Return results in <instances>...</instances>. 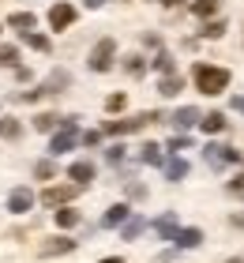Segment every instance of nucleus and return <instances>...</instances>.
I'll return each instance as SVG.
<instances>
[{"label": "nucleus", "instance_id": "2f4dec72", "mask_svg": "<svg viewBox=\"0 0 244 263\" xmlns=\"http://www.w3.org/2000/svg\"><path fill=\"white\" fill-rule=\"evenodd\" d=\"M229 192H233V196H244V177H237V181H229Z\"/></svg>", "mask_w": 244, "mask_h": 263}, {"label": "nucleus", "instance_id": "39448f33", "mask_svg": "<svg viewBox=\"0 0 244 263\" xmlns=\"http://www.w3.org/2000/svg\"><path fill=\"white\" fill-rule=\"evenodd\" d=\"M76 199V184H57V188H45L42 192V203L45 207H60V203Z\"/></svg>", "mask_w": 244, "mask_h": 263}, {"label": "nucleus", "instance_id": "9b49d317", "mask_svg": "<svg viewBox=\"0 0 244 263\" xmlns=\"http://www.w3.org/2000/svg\"><path fill=\"white\" fill-rule=\"evenodd\" d=\"M68 177H71V181H76V184H87L90 177H94V165H90V162H71Z\"/></svg>", "mask_w": 244, "mask_h": 263}, {"label": "nucleus", "instance_id": "e433bc0d", "mask_svg": "<svg viewBox=\"0 0 244 263\" xmlns=\"http://www.w3.org/2000/svg\"><path fill=\"white\" fill-rule=\"evenodd\" d=\"M229 263H240V259H229Z\"/></svg>", "mask_w": 244, "mask_h": 263}, {"label": "nucleus", "instance_id": "ddd939ff", "mask_svg": "<svg viewBox=\"0 0 244 263\" xmlns=\"http://www.w3.org/2000/svg\"><path fill=\"white\" fill-rule=\"evenodd\" d=\"M154 230L162 233L165 241H173V237H177V214H162V218L154 222Z\"/></svg>", "mask_w": 244, "mask_h": 263}, {"label": "nucleus", "instance_id": "1a4fd4ad", "mask_svg": "<svg viewBox=\"0 0 244 263\" xmlns=\"http://www.w3.org/2000/svg\"><path fill=\"white\" fill-rule=\"evenodd\" d=\"M195 124H199V113H195L192 105H184V109H177V113H173V128L184 132V128H195Z\"/></svg>", "mask_w": 244, "mask_h": 263}, {"label": "nucleus", "instance_id": "a878e982", "mask_svg": "<svg viewBox=\"0 0 244 263\" xmlns=\"http://www.w3.org/2000/svg\"><path fill=\"white\" fill-rule=\"evenodd\" d=\"M27 45L38 53H49V38H42V34H27Z\"/></svg>", "mask_w": 244, "mask_h": 263}, {"label": "nucleus", "instance_id": "c9c22d12", "mask_svg": "<svg viewBox=\"0 0 244 263\" xmlns=\"http://www.w3.org/2000/svg\"><path fill=\"white\" fill-rule=\"evenodd\" d=\"M162 4H165V8H173V4H180V0H162Z\"/></svg>", "mask_w": 244, "mask_h": 263}, {"label": "nucleus", "instance_id": "c756f323", "mask_svg": "<svg viewBox=\"0 0 244 263\" xmlns=\"http://www.w3.org/2000/svg\"><path fill=\"white\" fill-rule=\"evenodd\" d=\"M207 38H222V34H226V23H207Z\"/></svg>", "mask_w": 244, "mask_h": 263}, {"label": "nucleus", "instance_id": "bb28decb", "mask_svg": "<svg viewBox=\"0 0 244 263\" xmlns=\"http://www.w3.org/2000/svg\"><path fill=\"white\" fill-rule=\"evenodd\" d=\"M34 173H38L42 181H49V177H57V165L53 162H38V170H34Z\"/></svg>", "mask_w": 244, "mask_h": 263}, {"label": "nucleus", "instance_id": "393cba45", "mask_svg": "<svg viewBox=\"0 0 244 263\" xmlns=\"http://www.w3.org/2000/svg\"><path fill=\"white\" fill-rule=\"evenodd\" d=\"M15 61H19L15 45H0V68H8V64H15Z\"/></svg>", "mask_w": 244, "mask_h": 263}, {"label": "nucleus", "instance_id": "dca6fc26", "mask_svg": "<svg viewBox=\"0 0 244 263\" xmlns=\"http://www.w3.org/2000/svg\"><path fill=\"white\" fill-rule=\"evenodd\" d=\"M139 158H143L146 165H162V147H158V143H143V147H139Z\"/></svg>", "mask_w": 244, "mask_h": 263}, {"label": "nucleus", "instance_id": "473e14b6", "mask_svg": "<svg viewBox=\"0 0 244 263\" xmlns=\"http://www.w3.org/2000/svg\"><path fill=\"white\" fill-rule=\"evenodd\" d=\"M83 4H87V8H102L105 0H83Z\"/></svg>", "mask_w": 244, "mask_h": 263}, {"label": "nucleus", "instance_id": "c85d7f7f", "mask_svg": "<svg viewBox=\"0 0 244 263\" xmlns=\"http://www.w3.org/2000/svg\"><path fill=\"white\" fill-rule=\"evenodd\" d=\"M124 68L132 71V76H143V68H146V64H143V57H128V64H124Z\"/></svg>", "mask_w": 244, "mask_h": 263}, {"label": "nucleus", "instance_id": "f3484780", "mask_svg": "<svg viewBox=\"0 0 244 263\" xmlns=\"http://www.w3.org/2000/svg\"><path fill=\"white\" fill-rule=\"evenodd\" d=\"M199 124H203V132H222L226 128V113H207V117H199Z\"/></svg>", "mask_w": 244, "mask_h": 263}, {"label": "nucleus", "instance_id": "f257e3e1", "mask_svg": "<svg viewBox=\"0 0 244 263\" xmlns=\"http://www.w3.org/2000/svg\"><path fill=\"white\" fill-rule=\"evenodd\" d=\"M195 87L203 94H222L229 87V71L226 68H211V64H195Z\"/></svg>", "mask_w": 244, "mask_h": 263}, {"label": "nucleus", "instance_id": "7ed1b4c3", "mask_svg": "<svg viewBox=\"0 0 244 263\" xmlns=\"http://www.w3.org/2000/svg\"><path fill=\"white\" fill-rule=\"evenodd\" d=\"M113 57H117V42H113V38H102V42L90 49V71L113 68Z\"/></svg>", "mask_w": 244, "mask_h": 263}, {"label": "nucleus", "instance_id": "0eeeda50", "mask_svg": "<svg viewBox=\"0 0 244 263\" xmlns=\"http://www.w3.org/2000/svg\"><path fill=\"white\" fill-rule=\"evenodd\" d=\"M207 162H211V165L240 162V151H233V147H218V143H211V147H207Z\"/></svg>", "mask_w": 244, "mask_h": 263}, {"label": "nucleus", "instance_id": "f704fd0d", "mask_svg": "<svg viewBox=\"0 0 244 263\" xmlns=\"http://www.w3.org/2000/svg\"><path fill=\"white\" fill-rule=\"evenodd\" d=\"M102 263H124V259H120V256H109V259H102Z\"/></svg>", "mask_w": 244, "mask_h": 263}, {"label": "nucleus", "instance_id": "6e6552de", "mask_svg": "<svg viewBox=\"0 0 244 263\" xmlns=\"http://www.w3.org/2000/svg\"><path fill=\"white\" fill-rule=\"evenodd\" d=\"M30 203H34V192H30V188H15V192L8 196V207L15 211V214H23V211H30Z\"/></svg>", "mask_w": 244, "mask_h": 263}, {"label": "nucleus", "instance_id": "72a5a7b5", "mask_svg": "<svg viewBox=\"0 0 244 263\" xmlns=\"http://www.w3.org/2000/svg\"><path fill=\"white\" fill-rule=\"evenodd\" d=\"M233 109H240V113H244V98H233Z\"/></svg>", "mask_w": 244, "mask_h": 263}, {"label": "nucleus", "instance_id": "aec40b11", "mask_svg": "<svg viewBox=\"0 0 244 263\" xmlns=\"http://www.w3.org/2000/svg\"><path fill=\"white\" fill-rule=\"evenodd\" d=\"M180 87H184V83H180V76H162V83H158V90H162L165 98H173Z\"/></svg>", "mask_w": 244, "mask_h": 263}, {"label": "nucleus", "instance_id": "20e7f679", "mask_svg": "<svg viewBox=\"0 0 244 263\" xmlns=\"http://www.w3.org/2000/svg\"><path fill=\"white\" fill-rule=\"evenodd\" d=\"M76 139H79V124L76 121H64V132H57L49 147H53V154H64V151L76 147Z\"/></svg>", "mask_w": 244, "mask_h": 263}, {"label": "nucleus", "instance_id": "7c9ffc66", "mask_svg": "<svg viewBox=\"0 0 244 263\" xmlns=\"http://www.w3.org/2000/svg\"><path fill=\"white\" fill-rule=\"evenodd\" d=\"M0 136L15 139V136H19V124H11V121H4V124H0Z\"/></svg>", "mask_w": 244, "mask_h": 263}, {"label": "nucleus", "instance_id": "2eb2a0df", "mask_svg": "<svg viewBox=\"0 0 244 263\" xmlns=\"http://www.w3.org/2000/svg\"><path fill=\"white\" fill-rule=\"evenodd\" d=\"M120 222H128V203H117V207H109L105 218H102V226H120Z\"/></svg>", "mask_w": 244, "mask_h": 263}, {"label": "nucleus", "instance_id": "f8f14e48", "mask_svg": "<svg viewBox=\"0 0 244 263\" xmlns=\"http://www.w3.org/2000/svg\"><path fill=\"white\" fill-rule=\"evenodd\" d=\"M162 170H165L169 181H180V177H188V162L184 158H169V162H162Z\"/></svg>", "mask_w": 244, "mask_h": 263}, {"label": "nucleus", "instance_id": "6ab92c4d", "mask_svg": "<svg viewBox=\"0 0 244 263\" xmlns=\"http://www.w3.org/2000/svg\"><path fill=\"white\" fill-rule=\"evenodd\" d=\"M76 222H79V211H71V207H60L57 211V226H60V230H71Z\"/></svg>", "mask_w": 244, "mask_h": 263}, {"label": "nucleus", "instance_id": "f03ea898", "mask_svg": "<svg viewBox=\"0 0 244 263\" xmlns=\"http://www.w3.org/2000/svg\"><path fill=\"white\" fill-rule=\"evenodd\" d=\"M158 121V113H139V117H128V121H105V136H128V132H139L143 124Z\"/></svg>", "mask_w": 244, "mask_h": 263}, {"label": "nucleus", "instance_id": "412c9836", "mask_svg": "<svg viewBox=\"0 0 244 263\" xmlns=\"http://www.w3.org/2000/svg\"><path fill=\"white\" fill-rule=\"evenodd\" d=\"M143 230H146V222L143 218H132V222H124V230H120V233H124V241H136Z\"/></svg>", "mask_w": 244, "mask_h": 263}, {"label": "nucleus", "instance_id": "4468645a", "mask_svg": "<svg viewBox=\"0 0 244 263\" xmlns=\"http://www.w3.org/2000/svg\"><path fill=\"white\" fill-rule=\"evenodd\" d=\"M34 23H38V19H34L30 15V11H11V19H8V27H15V30H34Z\"/></svg>", "mask_w": 244, "mask_h": 263}, {"label": "nucleus", "instance_id": "cd10ccee", "mask_svg": "<svg viewBox=\"0 0 244 263\" xmlns=\"http://www.w3.org/2000/svg\"><path fill=\"white\" fill-rule=\"evenodd\" d=\"M124 102H128L124 94H113V98L105 102V109H109V113H120V109H124Z\"/></svg>", "mask_w": 244, "mask_h": 263}, {"label": "nucleus", "instance_id": "5701e85b", "mask_svg": "<svg viewBox=\"0 0 244 263\" xmlns=\"http://www.w3.org/2000/svg\"><path fill=\"white\" fill-rule=\"evenodd\" d=\"M151 64H154L158 71H162V76H173V57H169V53H158Z\"/></svg>", "mask_w": 244, "mask_h": 263}, {"label": "nucleus", "instance_id": "4be33fe9", "mask_svg": "<svg viewBox=\"0 0 244 263\" xmlns=\"http://www.w3.org/2000/svg\"><path fill=\"white\" fill-rule=\"evenodd\" d=\"M192 11H195L199 19H207V15H214V11H218V0H195Z\"/></svg>", "mask_w": 244, "mask_h": 263}, {"label": "nucleus", "instance_id": "a211bd4d", "mask_svg": "<svg viewBox=\"0 0 244 263\" xmlns=\"http://www.w3.org/2000/svg\"><path fill=\"white\" fill-rule=\"evenodd\" d=\"M173 241H177L180 248H195V245L203 241V233H199V230H177V237H173Z\"/></svg>", "mask_w": 244, "mask_h": 263}, {"label": "nucleus", "instance_id": "b1692460", "mask_svg": "<svg viewBox=\"0 0 244 263\" xmlns=\"http://www.w3.org/2000/svg\"><path fill=\"white\" fill-rule=\"evenodd\" d=\"M57 121H60V117L42 113V117H34V128H38V132H53V128H57Z\"/></svg>", "mask_w": 244, "mask_h": 263}, {"label": "nucleus", "instance_id": "423d86ee", "mask_svg": "<svg viewBox=\"0 0 244 263\" xmlns=\"http://www.w3.org/2000/svg\"><path fill=\"white\" fill-rule=\"evenodd\" d=\"M71 19H76V8L71 4H53V11H49V27L53 30H68Z\"/></svg>", "mask_w": 244, "mask_h": 263}, {"label": "nucleus", "instance_id": "9d476101", "mask_svg": "<svg viewBox=\"0 0 244 263\" xmlns=\"http://www.w3.org/2000/svg\"><path fill=\"white\" fill-rule=\"evenodd\" d=\"M71 248H76V241H68V237H53V241H45L42 252L45 256H64V252H71Z\"/></svg>", "mask_w": 244, "mask_h": 263}]
</instances>
